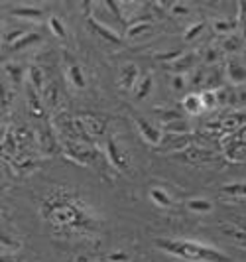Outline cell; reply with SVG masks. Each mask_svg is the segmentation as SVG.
Instances as JSON below:
<instances>
[{"label": "cell", "mask_w": 246, "mask_h": 262, "mask_svg": "<svg viewBox=\"0 0 246 262\" xmlns=\"http://www.w3.org/2000/svg\"><path fill=\"white\" fill-rule=\"evenodd\" d=\"M106 158H108V162L113 164L115 170L118 171L128 170V154H126V150L122 146L118 144L115 136L108 138V142H106Z\"/></svg>", "instance_id": "obj_4"}, {"label": "cell", "mask_w": 246, "mask_h": 262, "mask_svg": "<svg viewBox=\"0 0 246 262\" xmlns=\"http://www.w3.org/2000/svg\"><path fill=\"white\" fill-rule=\"evenodd\" d=\"M155 247L164 249L166 252L180 256L183 260L193 262H233L225 252L217 250L197 241H155Z\"/></svg>", "instance_id": "obj_1"}, {"label": "cell", "mask_w": 246, "mask_h": 262, "mask_svg": "<svg viewBox=\"0 0 246 262\" xmlns=\"http://www.w3.org/2000/svg\"><path fill=\"white\" fill-rule=\"evenodd\" d=\"M195 57L193 53H183L182 57L177 59V61H173V63H169V69L173 71V75H183V71H189V69H193L195 66Z\"/></svg>", "instance_id": "obj_13"}, {"label": "cell", "mask_w": 246, "mask_h": 262, "mask_svg": "<svg viewBox=\"0 0 246 262\" xmlns=\"http://www.w3.org/2000/svg\"><path fill=\"white\" fill-rule=\"evenodd\" d=\"M201 101H203V106L213 111L219 106V99H217V91H203L201 93Z\"/></svg>", "instance_id": "obj_24"}, {"label": "cell", "mask_w": 246, "mask_h": 262, "mask_svg": "<svg viewBox=\"0 0 246 262\" xmlns=\"http://www.w3.org/2000/svg\"><path fill=\"white\" fill-rule=\"evenodd\" d=\"M30 83H32V89H36V93H43L46 89V81H43V73L39 67H32L30 69Z\"/></svg>", "instance_id": "obj_19"}, {"label": "cell", "mask_w": 246, "mask_h": 262, "mask_svg": "<svg viewBox=\"0 0 246 262\" xmlns=\"http://www.w3.org/2000/svg\"><path fill=\"white\" fill-rule=\"evenodd\" d=\"M238 26V20H222V18H215L213 20V28H215V32H219V34H231L234 28Z\"/></svg>", "instance_id": "obj_21"}, {"label": "cell", "mask_w": 246, "mask_h": 262, "mask_svg": "<svg viewBox=\"0 0 246 262\" xmlns=\"http://www.w3.org/2000/svg\"><path fill=\"white\" fill-rule=\"evenodd\" d=\"M89 26H91L93 30L101 36V38L106 39V41H110V43H115V46H120V41H122V39H120V36H118L113 28L104 26L103 22H97L93 16H89Z\"/></svg>", "instance_id": "obj_10"}, {"label": "cell", "mask_w": 246, "mask_h": 262, "mask_svg": "<svg viewBox=\"0 0 246 262\" xmlns=\"http://www.w3.org/2000/svg\"><path fill=\"white\" fill-rule=\"evenodd\" d=\"M6 73H10L14 81H18V79L22 77V71H20L18 67H6Z\"/></svg>", "instance_id": "obj_32"}, {"label": "cell", "mask_w": 246, "mask_h": 262, "mask_svg": "<svg viewBox=\"0 0 246 262\" xmlns=\"http://www.w3.org/2000/svg\"><path fill=\"white\" fill-rule=\"evenodd\" d=\"M150 30H152V24H150V22H146V20L130 22V26H128V38H138V36H142V34L150 32Z\"/></svg>", "instance_id": "obj_22"}, {"label": "cell", "mask_w": 246, "mask_h": 262, "mask_svg": "<svg viewBox=\"0 0 246 262\" xmlns=\"http://www.w3.org/2000/svg\"><path fill=\"white\" fill-rule=\"evenodd\" d=\"M10 14L18 16V18H30V20H41L43 18V10L38 6H30V4H20L16 8H10Z\"/></svg>", "instance_id": "obj_12"}, {"label": "cell", "mask_w": 246, "mask_h": 262, "mask_svg": "<svg viewBox=\"0 0 246 262\" xmlns=\"http://www.w3.org/2000/svg\"><path fill=\"white\" fill-rule=\"evenodd\" d=\"M189 140H191L189 134H168L164 138V142L158 146L155 150L158 152H175V150L183 152V150L189 148Z\"/></svg>", "instance_id": "obj_6"}, {"label": "cell", "mask_w": 246, "mask_h": 262, "mask_svg": "<svg viewBox=\"0 0 246 262\" xmlns=\"http://www.w3.org/2000/svg\"><path fill=\"white\" fill-rule=\"evenodd\" d=\"M50 28H52V32L57 36V38H65V36H67V34H65V26L61 24V20L55 18V16H52V20H50Z\"/></svg>", "instance_id": "obj_26"}, {"label": "cell", "mask_w": 246, "mask_h": 262, "mask_svg": "<svg viewBox=\"0 0 246 262\" xmlns=\"http://www.w3.org/2000/svg\"><path fill=\"white\" fill-rule=\"evenodd\" d=\"M225 75L234 85L246 83V66L242 61H238L236 57H229L225 63Z\"/></svg>", "instance_id": "obj_7"}, {"label": "cell", "mask_w": 246, "mask_h": 262, "mask_svg": "<svg viewBox=\"0 0 246 262\" xmlns=\"http://www.w3.org/2000/svg\"><path fill=\"white\" fill-rule=\"evenodd\" d=\"M67 79L77 87V89H83L85 87V73H83V67L77 66V63H71L67 67Z\"/></svg>", "instance_id": "obj_15"}, {"label": "cell", "mask_w": 246, "mask_h": 262, "mask_svg": "<svg viewBox=\"0 0 246 262\" xmlns=\"http://www.w3.org/2000/svg\"><path fill=\"white\" fill-rule=\"evenodd\" d=\"M134 124H136L140 136H142L148 144H152L158 148V146L164 142V138H166V136H164V130L154 126L150 120H146V118H142V117H134Z\"/></svg>", "instance_id": "obj_3"}, {"label": "cell", "mask_w": 246, "mask_h": 262, "mask_svg": "<svg viewBox=\"0 0 246 262\" xmlns=\"http://www.w3.org/2000/svg\"><path fill=\"white\" fill-rule=\"evenodd\" d=\"M38 41H39V34H36V32H28L24 38H20L16 43H14L12 48L14 50H24V48L32 46V43H38Z\"/></svg>", "instance_id": "obj_23"}, {"label": "cell", "mask_w": 246, "mask_h": 262, "mask_svg": "<svg viewBox=\"0 0 246 262\" xmlns=\"http://www.w3.org/2000/svg\"><path fill=\"white\" fill-rule=\"evenodd\" d=\"M217 57H219V52H217L215 48H209V50H207V55H205L207 63H215V61H217Z\"/></svg>", "instance_id": "obj_31"}, {"label": "cell", "mask_w": 246, "mask_h": 262, "mask_svg": "<svg viewBox=\"0 0 246 262\" xmlns=\"http://www.w3.org/2000/svg\"><path fill=\"white\" fill-rule=\"evenodd\" d=\"M152 87H154V81L150 75H146V77H140L138 81V85L134 87V95H136V99L140 101V99H146L150 93H152Z\"/></svg>", "instance_id": "obj_16"}, {"label": "cell", "mask_w": 246, "mask_h": 262, "mask_svg": "<svg viewBox=\"0 0 246 262\" xmlns=\"http://www.w3.org/2000/svg\"><path fill=\"white\" fill-rule=\"evenodd\" d=\"M138 81H140V71H138V67L134 66V63H126V66L120 69L118 83H120L122 89H126V91L134 89L138 85Z\"/></svg>", "instance_id": "obj_9"}, {"label": "cell", "mask_w": 246, "mask_h": 262, "mask_svg": "<svg viewBox=\"0 0 246 262\" xmlns=\"http://www.w3.org/2000/svg\"><path fill=\"white\" fill-rule=\"evenodd\" d=\"M187 209H191L193 213H209L213 209V203L209 199H203V197H195V199L187 201Z\"/></svg>", "instance_id": "obj_18"}, {"label": "cell", "mask_w": 246, "mask_h": 262, "mask_svg": "<svg viewBox=\"0 0 246 262\" xmlns=\"http://www.w3.org/2000/svg\"><path fill=\"white\" fill-rule=\"evenodd\" d=\"M79 122L83 124V130L87 132L89 138H97V136H103L104 130H106V120L95 113H83L79 115Z\"/></svg>", "instance_id": "obj_5"}, {"label": "cell", "mask_w": 246, "mask_h": 262, "mask_svg": "<svg viewBox=\"0 0 246 262\" xmlns=\"http://www.w3.org/2000/svg\"><path fill=\"white\" fill-rule=\"evenodd\" d=\"M169 81H171V89L177 93L185 91V87H187V79L183 77V75H173Z\"/></svg>", "instance_id": "obj_27"}, {"label": "cell", "mask_w": 246, "mask_h": 262, "mask_svg": "<svg viewBox=\"0 0 246 262\" xmlns=\"http://www.w3.org/2000/svg\"><path fill=\"white\" fill-rule=\"evenodd\" d=\"M220 231L229 238H233L234 243H246V231H242L240 227L236 225H227V227H220Z\"/></svg>", "instance_id": "obj_20"}, {"label": "cell", "mask_w": 246, "mask_h": 262, "mask_svg": "<svg viewBox=\"0 0 246 262\" xmlns=\"http://www.w3.org/2000/svg\"><path fill=\"white\" fill-rule=\"evenodd\" d=\"M169 8H171V12L175 14V16H187V14H189V6H187V4H182V2L171 4Z\"/></svg>", "instance_id": "obj_30"}, {"label": "cell", "mask_w": 246, "mask_h": 262, "mask_svg": "<svg viewBox=\"0 0 246 262\" xmlns=\"http://www.w3.org/2000/svg\"><path fill=\"white\" fill-rule=\"evenodd\" d=\"M246 126V113H227L222 115L219 120V130L220 132H231V130H238Z\"/></svg>", "instance_id": "obj_8"}, {"label": "cell", "mask_w": 246, "mask_h": 262, "mask_svg": "<svg viewBox=\"0 0 246 262\" xmlns=\"http://www.w3.org/2000/svg\"><path fill=\"white\" fill-rule=\"evenodd\" d=\"M106 260L108 262H130V256L126 252H122V250H115V252H110L108 256H106Z\"/></svg>", "instance_id": "obj_28"}, {"label": "cell", "mask_w": 246, "mask_h": 262, "mask_svg": "<svg viewBox=\"0 0 246 262\" xmlns=\"http://www.w3.org/2000/svg\"><path fill=\"white\" fill-rule=\"evenodd\" d=\"M205 28V24L203 22H195L193 26H189V30H187V34H185V39L189 41L191 38H197L199 34H201V30Z\"/></svg>", "instance_id": "obj_29"}, {"label": "cell", "mask_w": 246, "mask_h": 262, "mask_svg": "<svg viewBox=\"0 0 246 262\" xmlns=\"http://www.w3.org/2000/svg\"><path fill=\"white\" fill-rule=\"evenodd\" d=\"M46 217L53 221L55 225H73L77 223L79 219V209H75L73 205H69V203H52V205H48L46 207Z\"/></svg>", "instance_id": "obj_2"}, {"label": "cell", "mask_w": 246, "mask_h": 262, "mask_svg": "<svg viewBox=\"0 0 246 262\" xmlns=\"http://www.w3.org/2000/svg\"><path fill=\"white\" fill-rule=\"evenodd\" d=\"M162 130H164V134H189L191 124H189L187 118H180V120H173L169 124H164Z\"/></svg>", "instance_id": "obj_14"}, {"label": "cell", "mask_w": 246, "mask_h": 262, "mask_svg": "<svg viewBox=\"0 0 246 262\" xmlns=\"http://www.w3.org/2000/svg\"><path fill=\"white\" fill-rule=\"evenodd\" d=\"M222 191L227 195H246V184H233V185H227L222 187Z\"/></svg>", "instance_id": "obj_25"}, {"label": "cell", "mask_w": 246, "mask_h": 262, "mask_svg": "<svg viewBox=\"0 0 246 262\" xmlns=\"http://www.w3.org/2000/svg\"><path fill=\"white\" fill-rule=\"evenodd\" d=\"M150 199L154 201L155 205H160V207H169L171 205V197L168 195V191L160 189V187H152L150 189Z\"/></svg>", "instance_id": "obj_17"}, {"label": "cell", "mask_w": 246, "mask_h": 262, "mask_svg": "<svg viewBox=\"0 0 246 262\" xmlns=\"http://www.w3.org/2000/svg\"><path fill=\"white\" fill-rule=\"evenodd\" d=\"M182 106L183 111H187L189 115H199V113L205 111L203 101H201V93H189V95H185L182 101Z\"/></svg>", "instance_id": "obj_11"}]
</instances>
